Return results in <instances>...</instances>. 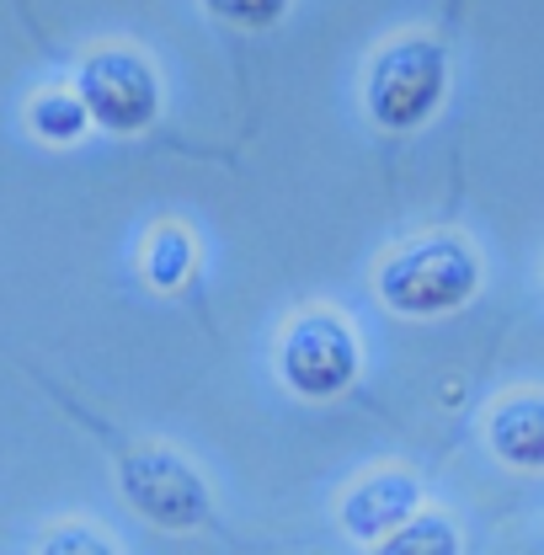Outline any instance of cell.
I'll return each mask as SVG.
<instances>
[{
    "mask_svg": "<svg viewBox=\"0 0 544 555\" xmlns=\"http://www.w3.org/2000/svg\"><path fill=\"white\" fill-rule=\"evenodd\" d=\"M379 299L401 315H449L480 288V257L459 235H422L379 262Z\"/></svg>",
    "mask_w": 544,
    "mask_h": 555,
    "instance_id": "1",
    "label": "cell"
},
{
    "mask_svg": "<svg viewBox=\"0 0 544 555\" xmlns=\"http://www.w3.org/2000/svg\"><path fill=\"white\" fill-rule=\"evenodd\" d=\"M449 91V54L432 38H396L374 54L363 80V107L379 129L406 134L422 129Z\"/></svg>",
    "mask_w": 544,
    "mask_h": 555,
    "instance_id": "2",
    "label": "cell"
},
{
    "mask_svg": "<svg viewBox=\"0 0 544 555\" xmlns=\"http://www.w3.org/2000/svg\"><path fill=\"white\" fill-rule=\"evenodd\" d=\"M277 374L305 401H332L358 379V337L332 310H305L277 337Z\"/></svg>",
    "mask_w": 544,
    "mask_h": 555,
    "instance_id": "3",
    "label": "cell"
},
{
    "mask_svg": "<svg viewBox=\"0 0 544 555\" xmlns=\"http://www.w3.org/2000/svg\"><path fill=\"white\" fill-rule=\"evenodd\" d=\"M75 96L107 134H139L160 113V80L134 49H96L75 75Z\"/></svg>",
    "mask_w": 544,
    "mask_h": 555,
    "instance_id": "4",
    "label": "cell"
},
{
    "mask_svg": "<svg viewBox=\"0 0 544 555\" xmlns=\"http://www.w3.org/2000/svg\"><path fill=\"white\" fill-rule=\"evenodd\" d=\"M118 481H124V496L155 529H198L213 513L204 476L187 460H177L171 449H134L124 460Z\"/></svg>",
    "mask_w": 544,
    "mask_h": 555,
    "instance_id": "5",
    "label": "cell"
},
{
    "mask_svg": "<svg viewBox=\"0 0 544 555\" xmlns=\"http://www.w3.org/2000/svg\"><path fill=\"white\" fill-rule=\"evenodd\" d=\"M416 502H422L416 476H406V470H379V476H368V481H358L347 491V502H341V529H347L352 540L374 545V540H385V534H396V529L406 524L411 513H416Z\"/></svg>",
    "mask_w": 544,
    "mask_h": 555,
    "instance_id": "6",
    "label": "cell"
},
{
    "mask_svg": "<svg viewBox=\"0 0 544 555\" xmlns=\"http://www.w3.org/2000/svg\"><path fill=\"white\" fill-rule=\"evenodd\" d=\"M485 443L513 470H544V396H507L491 406Z\"/></svg>",
    "mask_w": 544,
    "mask_h": 555,
    "instance_id": "7",
    "label": "cell"
},
{
    "mask_svg": "<svg viewBox=\"0 0 544 555\" xmlns=\"http://www.w3.org/2000/svg\"><path fill=\"white\" fill-rule=\"evenodd\" d=\"M193 262H198V246H193V235L182 224H160L144 241V257H139V268H144V278L155 288H182L193 278Z\"/></svg>",
    "mask_w": 544,
    "mask_h": 555,
    "instance_id": "8",
    "label": "cell"
},
{
    "mask_svg": "<svg viewBox=\"0 0 544 555\" xmlns=\"http://www.w3.org/2000/svg\"><path fill=\"white\" fill-rule=\"evenodd\" d=\"M27 124H33V134H43L49 144H75V139L86 134L91 113H86V102H80V96H69V91H49V96H38V102H33Z\"/></svg>",
    "mask_w": 544,
    "mask_h": 555,
    "instance_id": "9",
    "label": "cell"
},
{
    "mask_svg": "<svg viewBox=\"0 0 544 555\" xmlns=\"http://www.w3.org/2000/svg\"><path fill=\"white\" fill-rule=\"evenodd\" d=\"M385 551L390 555H454L459 551V534L443 513H411L396 534H385Z\"/></svg>",
    "mask_w": 544,
    "mask_h": 555,
    "instance_id": "10",
    "label": "cell"
},
{
    "mask_svg": "<svg viewBox=\"0 0 544 555\" xmlns=\"http://www.w3.org/2000/svg\"><path fill=\"white\" fill-rule=\"evenodd\" d=\"M219 22H235V27H272L283 22L288 0H204Z\"/></svg>",
    "mask_w": 544,
    "mask_h": 555,
    "instance_id": "11",
    "label": "cell"
},
{
    "mask_svg": "<svg viewBox=\"0 0 544 555\" xmlns=\"http://www.w3.org/2000/svg\"><path fill=\"white\" fill-rule=\"evenodd\" d=\"M43 551H96V555H107L113 545L96 540V529H60L54 540H43Z\"/></svg>",
    "mask_w": 544,
    "mask_h": 555,
    "instance_id": "12",
    "label": "cell"
}]
</instances>
